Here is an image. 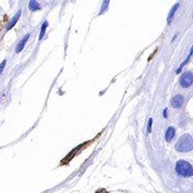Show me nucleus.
<instances>
[{
    "label": "nucleus",
    "instance_id": "1",
    "mask_svg": "<svg viewBox=\"0 0 193 193\" xmlns=\"http://www.w3.org/2000/svg\"><path fill=\"white\" fill-rule=\"evenodd\" d=\"M193 146V139L190 134H183L180 136L178 142L176 143V150L180 152H188L189 150L192 149Z\"/></svg>",
    "mask_w": 193,
    "mask_h": 193
},
{
    "label": "nucleus",
    "instance_id": "2",
    "mask_svg": "<svg viewBox=\"0 0 193 193\" xmlns=\"http://www.w3.org/2000/svg\"><path fill=\"white\" fill-rule=\"evenodd\" d=\"M176 172L183 177H191L193 175V166L185 160H180L176 163Z\"/></svg>",
    "mask_w": 193,
    "mask_h": 193
},
{
    "label": "nucleus",
    "instance_id": "3",
    "mask_svg": "<svg viewBox=\"0 0 193 193\" xmlns=\"http://www.w3.org/2000/svg\"><path fill=\"white\" fill-rule=\"evenodd\" d=\"M193 83V74L191 72H185L179 78V84L181 87L188 88Z\"/></svg>",
    "mask_w": 193,
    "mask_h": 193
},
{
    "label": "nucleus",
    "instance_id": "4",
    "mask_svg": "<svg viewBox=\"0 0 193 193\" xmlns=\"http://www.w3.org/2000/svg\"><path fill=\"white\" fill-rule=\"evenodd\" d=\"M183 97L181 95H175L174 98L172 99V101H171V104H172L173 107H180V106L183 104Z\"/></svg>",
    "mask_w": 193,
    "mask_h": 193
},
{
    "label": "nucleus",
    "instance_id": "5",
    "mask_svg": "<svg viewBox=\"0 0 193 193\" xmlns=\"http://www.w3.org/2000/svg\"><path fill=\"white\" fill-rule=\"evenodd\" d=\"M29 37H30L29 34H26V36L24 37L23 39H22L21 41L18 42V44L16 45V48H15V51H16V53H21V51H23V48H24V46H25L26 42L28 41Z\"/></svg>",
    "mask_w": 193,
    "mask_h": 193
},
{
    "label": "nucleus",
    "instance_id": "6",
    "mask_svg": "<svg viewBox=\"0 0 193 193\" xmlns=\"http://www.w3.org/2000/svg\"><path fill=\"white\" fill-rule=\"evenodd\" d=\"M174 135H175V129L173 128V127H170L166 130V133H165V139H166V142L172 141Z\"/></svg>",
    "mask_w": 193,
    "mask_h": 193
},
{
    "label": "nucleus",
    "instance_id": "7",
    "mask_svg": "<svg viewBox=\"0 0 193 193\" xmlns=\"http://www.w3.org/2000/svg\"><path fill=\"white\" fill-rule=\"evenodd\" d=\"M178 8H179V4H178V3H176V4L172 8V10L170 11V14H168V16H167V23H168V24L173 21V17H174V15H175L176 10H177Z\"/></svg>",
    "mask_w": 193,
    "mask_h": 193
},
{
    "label": "nucleus",
    "instance_id": "8",
    "mask_svg": "<svg viewBox=\"0 0 193 193\" xmlns=\"http://www.w3.org/2000/svg\"><path fill=\"white\" fill-rule=\"evenodd\" d=\"M19 16H21V11H18V12L16 13V15L12 18V21H11V23L9 24V26H8V28H7V30H10L11 28H13V26H14L16 23H17V21H18V18H19Z\"/></svg>",
    "mask_w": 193,
    "mask_h": 193
},
{
    "label": "nucleus",
    "instance_id": "9",
    "mask_svg": "<svg viewBox=\"0 0 193 193\" xmlns=\"http://www.w3.org/2000/svg\"><path fill=\"white\" fill-rule=\"evenodd\" d=\"M40 8H41V5L39 4V2L36 1V0H32V1L29 2V9H30V11H37Z\"/></svg>",
    "mask_w": 193,
    "mask_h": 193
},
{
    "label": "nucleus",
    "instance_id": "10",
    "mask_svg": "<svg viewBox=\"0 0 193 193\" xmlns=\"http://www.w3.org/2000/svg\"><path fill=\"white\" fill-rule=\"evenodd\" d=\"M47 25H48L47 21L44 22L43 25H42V27H41V32H40V37H39V39H40V40H42V39L44 38V34H45V31H46Z\"/></svg>",
    "mask_w": 193,
    "mask_h": 193
},
{
    "label": "nucleus",
    "instance_id": "11",
    "mask_svg": "<svg viewBox=\"0 0 193 193\" xmlns=\"http://www.w3.org/2000/svg\"><path fill=\"white\" fill-rule=\"evenodd\" d=\"M192 54H193V46H192V47H191L190 54H189L188 58H187V59H186V60H185V61H183V63H181V66H180V67H179V69H178V70H177V71H176V73H177V74H178V73H179V72H180V71H181V69H183V66H185V64H187V63H188L189 59H190V57H191V56H192Z\"/></svg>",
    "mask_w": 193,
    "mask_h": 193
},
{
    "label": "nucleus",
    "instance_id": "12",
    "mask_svg": "<svg viewBox=\"0 0 193 193\" xmlns=\"http://www.w3.org/2000/svg\"><path fill=\"white\" fill-rule=\"evenodd\" d=\"M108 1H103V5H102V9H101V11H100V14H102L103 12H105V10L107 9V7H108Z\"/></svg>",
    "mask_w": 193,
    "mask_h": 193
},
{
    "label": "nucleus",
    "instance_id": "13",
    "mask_svg": "<svg viewBox=\"0 0 193 193\" xmlns=\"http://www.w3.org/2000/svg\"><path fill=\"white\" fill-rule=\"evenodd\" d=\"M151 127H152V118H149V120H148V126H147V132L148 133L151 132Z\"/></svg>",
    "mask_w": 193,
    "mask_h": 193
},
{
    "label": "nucleus",
    "instance_id": "14",
    "mask_svg": "<svg viewBox=\"0 0 193 193\" xmlns=\"http://www.w3.org/2000/svg\"><path fill=\"white\" fill-rule=\"evenodd\" d=\"M5 63H7V60H3V61L1 62V64H0V74H1V73H2V71L4 70Z\"/></svg>",
    "mask_w": 193,
    "mask_h": 193
},
{
    "label": "nucleus",
    "instance_id": "15",
    "mask_svg": "<svg viewBox=\"0 0 193 193\" xmlns=\"http://www.w3.org/2000/svg\"><path fill=\"white\" fill-rule=\"evenodd\" d=\"M163 116H164L165 118H166V117H167V110H166V108H165L164 112H163Z\"/></svg>",
    "mask_w": 193,
    "mask_h": 193
},
{
    "label": "nucleus",
    "instance_id": "16",
    "mask_svg": "<svg viewBox=\"0 0 193 193\" xmlns=\"http://www.w3.org/2000/svg\"><path fill=\"white\" fill-rule=\"evenodd\" d=\"M192 149H193V146H192Z\"/></svg>",
    "mask_w": 193,
    "mask_h": 193
}]
</instances>
